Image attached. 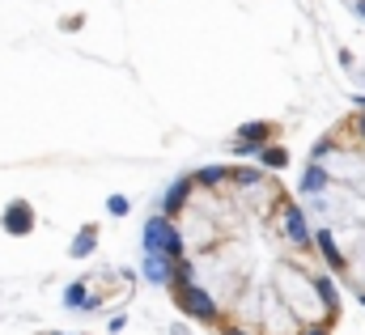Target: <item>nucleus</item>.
Returning <instances> with one entry per match:
<instances>
[{
	"instance_id": "16",
	"label": "nucleus",
	"mask_w": 365,
	"mask_h": 335,
	"mask_svg": "<svg viewBox=\"0 0 365 335\" xmlns=\"http://www.w3.org/2000/svg\"><path fill=\"white\" fill-rule=\"evenodd\" d=\"M353 132H361V136H365V115H357V119H353Z\"/></svg>"
},
{
	"instance_id": "4",
	"label": "nucleus",
	"mask_w": 365,
	"mask_h": 335,
	"mask_svg": "<svg viewBox=\"0 0 365 335\" xmlns=\"http://www.w3.org/2000/svg\"><path fill=\"white\" fill-rule=\"evenodd\" d=\"M280 225H284V234H289L293 247H306V242H310V230H306V217H302L297 204H284V208H280Z\"/></svg>"
},
{
	"instance_id": "6",
	"label": "nucleus",
	"mask_w": 365,
	"mask_h": 335,
	"mask_svg": "<svg viewBox=\"0 0 365 335\" xmlns=\"http://www.w3.org/2000/svg\"><path fill=\"white\" fill-rule=\"evenodd\" d=\"M170 272H175V259H166V254H149V251H145V276H149L153 284H166V280H170Z\"/></svg>"
},
{
	"instance_id": "8",
	"label": "nucleus",
	"mask_w": 365,
	"mask_h": 335,
	"mask_svg": "<svg viewBox=\"0 0 365 335\" xmlns=\"http://www.w3.org/2000/svg\"><path fill=\"white\" fill-rule=\"evenodd\" d=\"M187 195H191V178H179V182L166 191V217H170V212H179L182 204H187Z\"/></svg>"
},
{
	"instance_id": "2",
	"label": "nucleus",
	"mask_w": 365,
	"mask_h": 335,
	"mask_svg": "<svg viewBox=\"0 0 365 335\" xmlns=\"http://www.w3.org/2000/svg\"><path fill=\"white\" fill-rule=\"evenodd\" d=\"M175 302H179L182 314H191V319H204V323L217 319V302H212L208 289H200L195 280H191V284H175Z\"/></svg>"
},
{
	"instance_id": "13",
	"label": "nucleus",
	"mask_w": 365,
	"mask_h": 335,
	"mask_svg": "<svg viewBox=\"0 0 365 335\" xmlns=\"http://www.w3.org/2000/svg\"><path fill=\"white\" fill-rule=\"evenodd\" d=\"M234 182H242V187H255V182H264V174L255 166H238L234 170Z\"/></svg>"
},
{
	"instance_id": "15",
	"label": "nucleus",
	"mask_w": 365,
	"mask_h": 335,
	"mask_svg": "<svg viewBox=\"0 0 365 335\" xmlns=\"http://www.w3.org/2000/svg\"><path fill=\"white\" fill-rule=\"evenodd\" d=\"M106 212H110V217H123V212H128V200H123V195H110V200H106Z\"/></svg>"
},
{
	"instance_id": "1",
	"label": "nucleus",
	"mask_w": 365,
	"mask_h": 335,
	"mask_svg": "<svg viewBox=\"0 0 365 335\" xmlns=\"http://www.w3.org/2000/svg\"><path fill=\"white\" fill-rule=\"evenodd\" d=\"M145 251L166 254V259H179L182 254V234L170 225V217H149V225H145Z\"/></svg>"
},
{
	"instance_id": "7",
	"label": "nucleus",
	"mask_w": 365,
	"mask_h": 335,
	"mask_svg": "<svg viewBox=\"0 0 365 335\" xmlns=\"http://www.w3.org/2000/svg\"><path fill=\"white\" fill-rule=\"evenodd\" d=\"M314 242H319V251H323V259H327V267L344 272V254L336 251V242H331V234H327V230H319V234H314Z\"/></svg>"
},
{
	"instance_id": "17",
	"label": "nucleus",
	"mask_w": 365,
	"mask_h": 335,
	"mask_svg": "<svg viewBox=\"0 0 365 335\" xmlns=\"http://www.w3.org/2000/svg\"><path fill=\"white\" fill-rule=\"evenodd\" d=\"M302 335H327V331L323 327H310V331H302Z\"/></svg>"
},
{
	"instance_id": "3",
	"label": "nucleus",
	"mask_w": 365,
	"mask_h": 335,
	"mask_svg": "<svg viewBox=\"0 0 365 335\" xmlns=\"http://www.w3.org/2000/svg\"><path fill=\"white\" fill-rule=\"evenodd\" d=\"M4 230H9L13 238H26V234L34 230V208H30L26 200H13V204L4 208Z\"/></svg>"
},
{
	"instance_id": "18",
	"label": "nucleus",
	"mask_w": 365,
	"mask_h": 335,
	"mask_svg": "<svg viewBox=\"0 0 365 335\" xmlns=\"http://www.w3.org/2000/svg\"><path fill=\"white\" fill-rule=\"evenodd\" d=\"M353 9H357V13H361V17H365V0H357V4H353Z\"/></svg>"
},
{
	"instance_id": "14",
	"label": "nucleus",
	"mask_w": 365,
	"mask_h": 335,
	"mask_svg": "<svg viewBox=\"0 0 365 335\" xmlns=\"http://www.w3.org/2000/svg\"><path fill=\"white\" fill-rule=\"evenodd\" d=\"M64 302H68V306H90V289H86V284H68Z\"/></svg>"
},
{
	"instance_id": "9",
	"label": "nucleus",
	"mask_w": 365,
	"mask_h": 335,
	"mask_svg": "<svg viewBox=\"0 0 365 335\" xmlns=\"http://www.w3.org/2000/svg\"><path fill=\"white\" fill-rule=\"evenodd\" d=\"M93 247H98V230H93V225H86V230L73 238V247H68V251H73V259H86Z\"/></svg>"
},
{
	"instance_id": "5",
	"label": "nucleus",
	"mask_w": 365,
	"mask_h": 335,
	"mask_svg": "<svg viewBox=\"0 0 365 335\" xmlns=\"http://www.w3.org/2000/svg\"><path fill=\"white\" fill-rule=\"evenodd\" d=\"M238 132H242V136H238V145H234V149H238V153H247V149L264 145L276 128H272V123H247V128H238Z\"/></svg>"
},
{
	"instance_id": "20",
	"label": "nucleus",
	"mask_w": 365,
	"mask_h": 335,
	"mask_svg": "<svg viewBox=\"0 0 365 335\" xmlns=\"http://www.w3.org/2000/svg\"><path fill=\"white\" fill-rule=\"evenodd\" d=\"M361 302H365V297H361Z\"/></svg>"
},
{
	"instance_id": "12",
	"label": "nucleus",
	"mask_w": 365,
	"mask_h": 335,
	"mask_svg": "<svg viewBox=\"0 0 365 335\" xmlns=\"http://www.w3.org/2000/svg\"><path fill=\"white\" fill-rule=\"evenodd\" d=\"M259 162H264V166H289V153L276 149V145H268V149H259Z\"/></svg>"
},
{
	"instance_id": "19",
	"label": "nucleus",
	"mask_w": 365,
	"mask_h": 335,
	"mask_svg": "<svg viewBox=\"0 0 365 335\" xmlns=\"http://www.w3.org/2000/svg\"><path fill=\"white\" fill-rule=\"evenodd\" d=\"M225 335H242V331H234V327H225Z\"/></svg>"
},
{
	"instance_id": "11",
	"label": "nucleus",
	"mask_w": 365,
	"mask_h": 335,
	"mask_svg": "<svg viewBox=\"0 0 365 335\" xmlns=\"http://www.w3.org/2000/svg\"><path fill=\"white\" fill-rule=\"evenodd\" d=\"M230 174H225V166H204L200 174H195V182H204V187H217V182H225Z\"/></svg>"
},
{
	"instance_id": "10",
	"label": "nucleus",
	"mask_w": 365,
	"mask_h": 335,
	"mask_svg": "<svg viewBox=\"0 0 365 335\" xmlns=\"http://www.w3.org/2000/svg\"><path fill=\"white\" fill-rule=\"evenodd\" d=\"M327 182V170H323V162H310V170H306V178H302V191L310 195V191H319Z\"/></svg>"
}]
</instances>
